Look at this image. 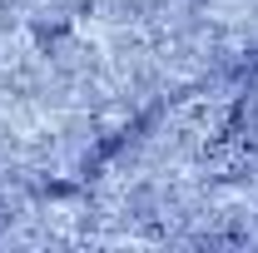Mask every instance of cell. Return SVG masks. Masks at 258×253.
<instances>
[{"mask_svg":"<svg viewBox=\"0 0 258 253\" xmlns=\"http://www.w3.org/2000/svg\"><path fill=\"white\" fill-rule=\"evenodd\" d=\"M253 139L243 134V129H228V134H219V139H209V149H204V169L214 174V179H243L248 169H253Z\"/></svg>","mask_w":258,"mask_h":253,"instance_id":"1","label":"cell"}]
</instances>
